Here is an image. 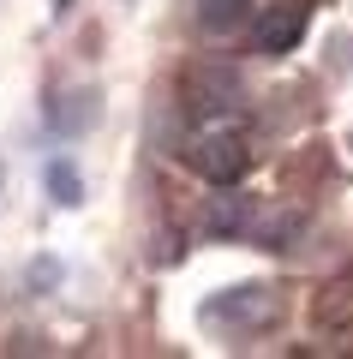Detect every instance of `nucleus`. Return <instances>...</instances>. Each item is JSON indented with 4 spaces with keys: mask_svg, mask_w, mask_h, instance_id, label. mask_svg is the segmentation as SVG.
<instances>
[{
    "mask_svg": "<svg viewBox=\"0 0 353 359\" xmlns=\"http://www.w3.org/2000/svg\"><path fill=\"white\" fill-rule=\"evenodd\" d=\"M210 233H234V240H264V245H281L300 233V216L293 210H264L252 198H215L210 216H204Z\"/></svg>",
    "mask_w": 353,
    "mask_h": 359,
    "instance_id": "1",
    "label": "nucleus"
},
{
    "mask_svg": "<svg viewBox=\"0 0 353 359\" xmlns=\"http://www.w3.org/2000/svg\"><path fill=\"white\" fill-rule=\"evenodd\" d=\"M276 311H281V299H276V287H264V282L222 287L215 299H204V323L222 330V335H258V330L276 323Z\"/></svg>",
    "mask_w": 353,
    "mask_h": 359,
    "instance_id": "2",
    "label": "nucleus"
},
{
    "mask_svg": "<svg viewBox=\"0 0 353 359\" xmlns=\"http://www.w3.org/2000/svg\"><path fill=\"white\" fill-rule=\"evenodd\" d=\"M186 162L198 168L204 180H215V186H234V180L246 174V138L240 132H204V138H192Z\"/></svg>",
    "mask_w": 353,
    "mask_h": 359,
    "instance_id": "3",
    "label": "nucleus"
},
{
    "mask_svg": "<svg viewBox=\"0 0 353 359\" xmlns=\"http://www.w3.org/2000/svg\"><path fill=\"white\" fill-rule=\"evenodd\" d=\"M186 102H192V114H227L240 102V72L234 66H198L186 78Z\"/></svg>",
    "mask_w": 353,
    "mask_h": 359,
    "instance_id": "4",
    "label": "nucleus"
},
{
    "mask_svg": "<svg viewBox=\"0 0 353 359\" xmlns=\"http://www.w3.org/2000/svg\"><path fill=\"white\" fill-rule=\"evenodd\" d=\"M300 36H305V13L300 6H276V13L258 18V48L264 54H288Z\"/></svg>",
    "mask_w": 353,
    "mask_h": 359,
    "instance_id": "5",
    "label": "nucleus"
},
{
    "mask_svg": "<svg viewBox=\"0 0 353 359\" xmlns=\"http://www.w3.org/2000/svg\"><path fill=\"white\" fill-rule=\"evenodd\" d=\"M96 90H66L60 102L48 108V126L54 132H66V138H72V132H84V126H96Z\"/></svg>",
    "mask_w": 353,
    "mask_h": 359,
    "instance_id": "6",
    "label": "nucleus"
},
{
    "mask_svg": "<svg viewBox=\"0 0 353 359\" xmlns=\"http://www.w3.org/2000/svg\"><path fill=\"white\" fill-rule=\"evenodd\" d=\"M317 323L324 330H347L353 323V276H341V282H329L317 294Z\"/></svg>",
    "mask_w": 353,
    "mask_h": 359,
    "instance_id": "7",
    "label": "nucleus"
},
{
    "mask_svg": "<svg viewBox=\"0 0 353 359\" xmlns=\"http://www.w3.org/2000/svg\"><path fill=\"white\" fill-rule=\"evenodd\" d=\"M246 18H252V0H198V25L204 30H240Z\"/></svg>",
    "mask_w": 353,
    "mask_h": 359,
    "instance_id": "8",
    "label": "nucleus"
},
{
    "mask_svg": "<svg viewBox=\"0 0 353 359\" xmlns=\"http://www.w3.org/2000/svg\"><path fill=\"white\" fill-rule=\"evenodd\" d=\"M42 180H48V198H54V204H78V198H84L72 162H48V174H42Z\"/></svg>",
    "mask_w": 353,
    "mask_h": 359,
    "instance_id": "9",
    "label": "nucleus"
},
{
    "mask_svg": "<svg viewBox=\"0 0 353 359\" xmlns=\"http://www.w3.org/2000/svg\"><path fill=\"white\" fill-rule=\"evenodd\" d=\"M0 186H6V174H0Z\"/></svg>",
    "mask_w": 353,
    "mask_h": 359,
    "instance_id": "10",
    "label": "nucleus"
}]
</instances>
